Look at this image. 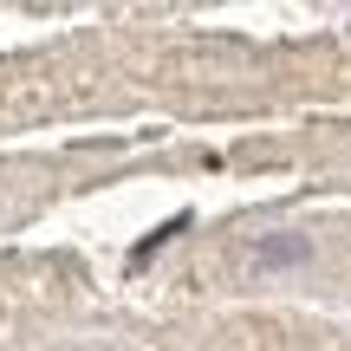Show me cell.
<instances>
[{
	"instance_id": "2",
	"label": "cell",
	"mask_w": 351,
	"mask_h": 351,
	"mask_svg": "<svg viewBox=\"0 0 351 351\" xmlns=\"http://www.w3.org/2000/svg\"><path fill=\"white\" fill-rule=\"evenodd\" d=\"M169 234H182V215H176V221H163V228H156V234H150V241H143V247H137V254H130V261H150V254H156V247H163V241H169Z\"/></svg>"
},
{
	"instance_id": "1",
	"label": "cell",
	"mask_w": 351,
	"mask_h": 351,
	"mask_svg": "<svg viewBox=\"0 0 351 351\" xmlns=\"http://www.w3.org/2000/svg\"><path fill=\"white\" fill-rule=\"evenodd\" d=\"M313 261V234H254L247 241V274H287Z\"/></svg>"
}]
</instances>
